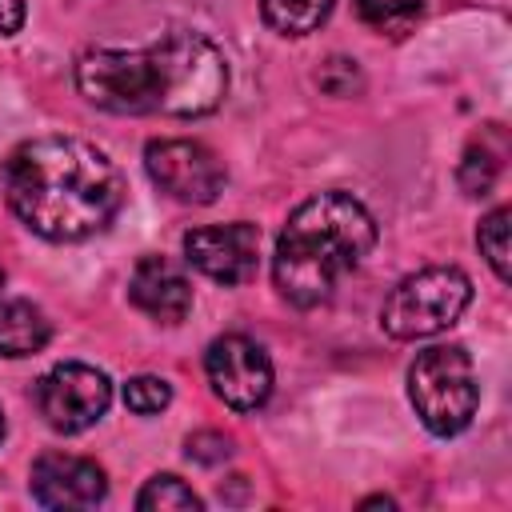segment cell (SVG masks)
<instances>
[{
    "mask_svg": "<svg viewBox=\"0 0 512 512\" xmlns=\"http://www.w3.org/2000/svg\"><path fill=\"white\" fill-rule=\"evenodd\" d=\"M76 88L116 116H208L228 92L224 52L188 28H172L144 48H88L76 60Z\"/></svg>",
    "mask_w": 512,
    "mask_h": 512,
    "instance_id": "6da1fadb",
    "label": "cell"
},
{
    "mask_svg": "<svg viewBox=\"0 0 512 512\" xmlns=\"http://www.w3.org/2000/svg\"><path fill=\"white\" fill-rule=\"evenodd\" d=\"M0 188L16 220L56 244L104 232L124 204V176L104 148L80 136H36L12 148Z\"/></svg>",
    "mask_w": 512,
    "mask_h": 512,
    "instance_id": "7a4b0ae2",
    "label": "cell"
},
{
    "mask_svg": "<svg viewBox=\"0 0 512 512\" xmlns=\"http://www.w3.org/2000/svg\"><path fill=\"white\" fill-rule=\"evenodd\" d=\"M376 244L372 212L348 192H320L304 200L276 236L272 280L292 308L324 304L348 272L364 264Z\"/></svg>",
    "mask_w": 512,
    "mask_h": 512,
    "instance_id": "3957f363",
    "label": "cell"
},
{
    "mask_svg": "<svg viewBox=\"0 0 512 512\" xmlns=\"http://www.w3.org/2000/svg\"><path fill=\"white\" fill-rule=\"evenodd\" d=\"M408 400L432 436H456L472 424L480 384L460 344H432L408 368Z\"/></svg>",
    "mask_w": 512,
    "mask_h": 512,
    "instance_id": "277c9868",
    "label": "cell"
},
{
    "mask_svg": "<svg viewBox=\"0 0 512 512\" xmlns=\"http://www.w3.org/2000/svg\"><path fill=\"white\" fill-rule=\"evenodd\" d=\"M468 300H472V280L452 264H432L404 276L388 292L380 308V324L392 340H424L452 328L464 316Z\"/></svg>",
    "mask_w": 512,
    "mask_h": 512,
    "instance_id": "5b68a950",
    "label": "cell"
},
{
    "mask_svg": "<svg viewBox=\"0 0 512 512\" xmlns=\"http://www.w3.org/2000/svg\"><path fill=\"white\" fill-rule=\"evenodd\" d=\"M108 404H112V384L92 364L64 360L36 380V408L44 424L64 436L92 428L108 412Z\"/></svg>",
    "mask_w": 512,
    "mask_h": 512,
    "instance_id": "8992f818",
    "label": "cell"
},
{
    "mask_svg": "<svg viewBox=\"0 0 512 512\" xmlns=\"http://www.w3.org/2000/svg\"><path fill=\"white\" fill-rule=\"evenodd\" d=\"M144 168L152 176V184L180 200V204H212L224 192V164L220 156L200 144V140H180V136H164V140H148L144 148Z\"/></svg>",
    "mask_w": 512,
    "mask_h": 512,
    "instance_id": "52a82bcc",
    "label": "cell"
},
{
    "mask_svg": "<svg viewBox=\"0 0 512 512\" xmlns=\"http://www.w3.org/2000/svg\"><path fill=\"white\" fill-rule=\"evenodd\" d=\"M204 372H208L212 392L232 412H256L272 396V360H268V352L256 340L240 336V332L216 336L208 344Z\"/></svg>",
    "mask_w": 512,
    "mask_h": 512,
    "instance_id": "ba28073f",
    "label": "cell"
},
{
    "mask_svg": "<svg viewBox=\"0 0 512 512\" xmlns=\"http://www.w3.org/2000/svg\"><path fill=\"white\" fill-rule=\"evenodd\" d=\"M184 260L216 284H244L260 264V228L248 220L200 224L184 232Z\"/></svg>",
    "mask_w": 512,
    "mask_h": 512,
    "instance_id": "9c48e42d",
    "label": "cell"
},
{
    "mask_svg": "<svg viewBox=\"0 0 512 512\" xmlns=\"http://www.w3.org/2000/svg\"><path fill=\"white\" fill-rule=\"evenodd\" d=\"M108 492L104 468L88 456H72V452H44L32 464V500L40 508H96Z\"/></svg>",
    "mask_w": 512,
    "mask_h": 512,
    "instance_id": "30bf717a",
    "label": "cell"
},
{
    "mask_svg": "<svg viewBox=\"0 0 512 512\" xmlns=\"http://www.w3.org/2000/svg\"><path fill=\"white\" fill-rule=\"evenodd\" d=\"M128 296L140 312H148L152 320H164V324H180L192 308V284L188 276L164 260V256H144L136 268H132V280H128Z\"/></svg>",
    "mask_w": 512,
    "mask_h": 512,
    "instance_id": "8fae6325",
    "label": "cell"
},
{
    "mask_svg": "<svg viewBox=\"0 0 512 512\" xmlns=\"http://www.w3.org/2000/svg\"><path fill=\"white\" fill-rule=\"evenodd\" d=\"M504 160H508V136H504V128L500 124L480 128V136L464 148V160H460V172H456L464 196H488L492 184L504 172Z\"/></svg>",
    "mask_w": 512,
    "mask_h": 512,
    "instance_id": "7c38bea8",
    "label": "cell"
},
{
    "mask_svg": "<svg viewBox=\"0 0 512 512\" xmlns=\"http://www.w3.org/2000/svg\"><path fill=\"white\" fill-rule=\"evenodd\" d=\"M52 324L28 300H0V356H32L48 344Z\"/></svg>",
    "mask_w": 512,
    "mask_h": 512,
    "instance_id": "4fadbf2b",
    "label": "cell"
},
{
    "mask_svg": "<svg viewBox=\"0 0 512 512\" xmlns=\"http://www.w3.org/2000/svg\"><path fill=\"white\" fill-rule=\"evenodd\" d=\"M332 4L336 0H260V12L280 36H308L332 16Z\"/></svg>",
    "mask_w": 512,
    "mask_h": 512,
    "instance_id": "5bb4252c",
    "label": "cell"
},
{
    "mask_svg": "<svg viewBox=\"0 0 512 512\" xmlns=\"http://www.w3.org/2000/svg\"><path fill=\"white\" fill-rule=\"evenodd\" d=\"M356 16L380 36H404L424 16V0H352Z\"/></svg>",
    "mask_w": 512,
    "mask_h": 512,
    "instance_id": "9a60e30c",
    "label": "cell"
},
{
    "mask_svg": "<svg viewBox=\"0 0 512 512\" xmlns=\"http://www.w3.org/2000/svg\"><path fill=\"white\" fill-rule=\"evenodd\" d=\"M136 508L140 512H200V496L172 472L164 476H152L140 496H136Z\"/></svg>",
    "mask_w": 512,
    "mask_h": 512,
    "instance_id": "2e32d148",
    "label": "cell"
},
{
    "mask_svg": "<svg viewBox=\"0 0 512 512\" xmlns=\"http://www.w3.org/2000/svg\"><path fill=\"white\" fill-rule=\"evenodd\" d=\"M508 220H512V208H492L480 228H476V244H480V256L488 260V268L496 272L500 284L512 280V268H508Z\"/></svg>",
    "mask_w": 512,
    "mask_h": 512,
    "instance_id": "e0dca14e",
    "label": "cell"
},
{
    "mask_svg": "<svg viewBox=\"0 0 512 512\" xmlns=\"http://www.w3.org/2000/svg\"><path fill=\"white\" fill-rule=\"evenodd\" d=\"M124 404L136 412V416H152V412H164L172 404V388L168 380L160 376H132L124 384Z\"/></svg>",
    "mask_w": 512,
    "mask_h": 512,
    "instance_id": "ac0fdd59",
    "label": "cell"
},
{
    "mask_svg": "<svg viewBox=\"0 0 512 512\" xmlns=\"http://www.w3.org/2000/svg\"><path fill=\"white\" fill-rule=\"evenodd\" d=\"M188 456L200 464H220L232 456V440L220 432H196V436H188Z\"/></svg>",
    "mask_w": 512,
    "mask_h": 512,
    "instance_id": "d6986e66",
    "label": "cell"
},
{
    "mask_svg": "<svg viewBox=\"0 0 512 512\" xmlns=\"http://www.w3.org/2000/svg\"><path fill=\"white\" fill-rule=\"evenodd\" d=\"M24 24V0H0V36H12Z\"/></svg>",
    "mask_w": 512,
    "mask_h": 512,
    "instance_id": "ffe728a7",
    "label": "cell"
},
{
    "mask_svg": "<svg viewBox=\"0 0 512 512\" xmlns=\"http://www.w3.org/2000/svg\"><path fill=\"white\" fill-rule=\"evenodd\" d=\"M0 440H4V412H0Z\"/></svg>",
    "mask_w": 512,
    "mask_h": 512,
    "instance_id": "44dd1931",
    "label": "cell"
},
{
    "mask_svg": "<svg viewBox=\"0 0 512 512\" xmlns=\"http://www.w3.org/2000/svg\"><path fill=\"white\" fill-rule=\"evenodd\" d=\"M0 288H4V272H0Z\"/></svg>",
    "mask_w": 512,
    "mask_h": 512,
    "instance_id": "7402d4cb",
    "label": "cell"
}]
</instances>
